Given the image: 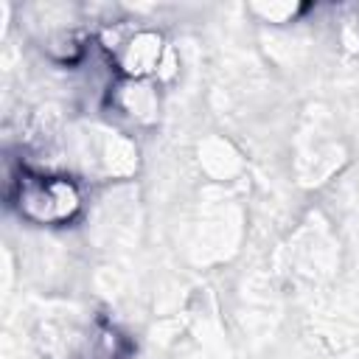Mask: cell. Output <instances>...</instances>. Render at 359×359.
Wrapping results in <instances>:
<instances>
[{"label": "cell", "instance_id": "3957f363", "mask_svg": "<svg viewBox=\"0 0 359 359\" xmlns=\"http://www.w3.org/2000/svg\"><path fill=\"white\" fill-rule=\"evenodd\" d=\"M109 107L121 118L135 126H149L157 121L160 112V93L157 81H137V79H118L109 87Z\"/></svg>", "mask_w": 359, "mask_h": 359}, {"label": "cell", "instance_id": "277c9868", "mask_svg": "<svg viewBox=\"0 0 359 359\" xmlns=\"http://www.w3.org/2000/svg\"><path fill=\"white\" fill-rule=\"evenodd\" d=\"M250 11L258 14L264 22L280 25V22H294L306 8L300 3H252Z\"/></svg>", "mask_w": 359, "mask_h": 359}, {"label": "cell", "instance_id": "7a4b0ae2", "mask_svg": "<svg viewBox=\"0 0 359 359\" xmlns=\"http://www.w3.org/2000/svg\"><path fill=\"white\" fill-rule=\"evenodd\" d=\"M109 65L115 67L118 79H137V81H157L165 79V67L171 62V48L165 36L154 28H126L112 36L107 48Z\"/></svg>", "mask_w": 359, "mask_h": 359}, {"label": "cell", "instance_id": "6da1fadb", "mask_svg": "<svg viewBox=\"0 0 359 359\" xmlns=\"http://www.w3.org/2000/svg\"><path fill=\"white\" fill-rule=\"evenodd\" d=\"M8 199L17 216L36 227H67L84 210L81 185L62 171L20 168L8 182Z\"/></svg>", "mask_w": 359, "mask_h": 359}]
</instances>
